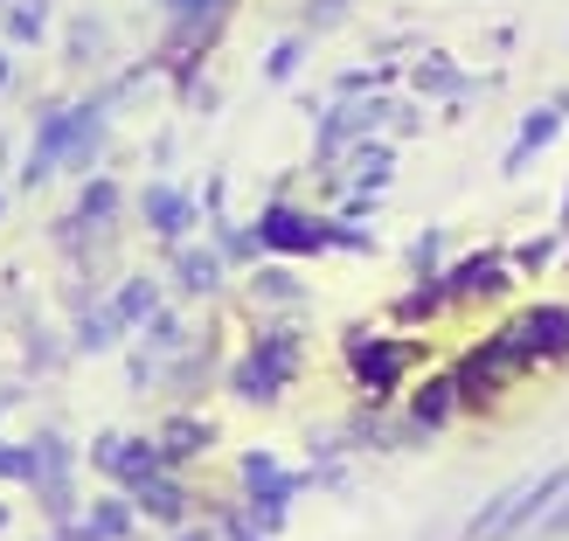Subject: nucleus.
<instances>
[{
    "mask_svg": "<svg viewBox=\"0 0 569 541\" xmlns=\"http://www.w3.org/2000/svg\"><path fill=\"white\" fill-rule=\"evenodd\" d=\"M451 417H459V382H451V375L417 382V395H410V423H417V431H445Z\"/></svg>",
    "mask_w": 569,
    "mask_h": 541,
    "instance_id": "nucleus-11",
    "label": "nucleus"
},
{
    "mask_svg": "<svg viewBox=\"0 0 569 541\" xmlns=\"http://www.w3.org/2000/svg\"><path fill=\"white\" fill-rule=\"evenodd\" d=\"M299 63H306V36H284V42H271V56H264V77H271V83H292Z\"/></svg>",
    "mask_w": 569,
    "mask_h": 541,
    "instance_id": "nucleus-21",
    "label": "nucleus"
},
{
    "mask_svg": "<svg viewBox=\"0 0 569 541\" xmlns=\"http://www.w3.org/2000/svg\"><path fill=\"white\" fill-rule=\"evenodd\" d=\"M132 514H153V521H167V528H174L181 514H188V493H181V479H167V472H153V479H139V487H132Z\"/></svg>",
    "mask_w": 569,
    "mask_h": 541,
    "instance_id": "nucleus-12",
    "label": "nucleus"
},
{
    "mask_svg": "<svg viewBox=\"0 0 569 541\" xmlns=\"http://www.w3.org/2000/svg\"><path fill=\"white\" fill-rule=\"evenodd\" d=\"M0 209H8V202H0Z\"/></svg>",
    "mask_w": 569,
    "mask_h": 541,
    "instance_id": "nucleus-36",
    "label": "nucleus"
},
{
    "mask_svg": "<svg viewBox=\"0 0 569 541\" xmlns=\"http://www.w3.org/2000/svg\"><path fill=\"white\" fill-rule=\"evenodd\" d=\"M438 284H445V299H451V305H466V299H507V284H515V271H507V258H493V250H479V258L451 264Z\"/></svg>",
    "mask_w": 569,
    "mask_h": 541,
    "instance_id": "nucleus-7",
    "label": "nucleus"
},
{
    "mask_svg": "<svg viewBox=\"0 0 569 541\" xmlns=\"http://www.w3.org/2000/svg\"><path fill=\"white\" fill-rule=\"evenodd\" d=\"M111 312H119L126 327H147L153 312H160V284L153 278H126L119 292H111Z\"/></svg>",
    "mask_w": 569,
    "mask_h": 541,
    "instance_id": "nucleus-16",
    "label": "nucleus"
},
{
    "mask_svg": "<svg viewBox=\"0 0 569 541\" xmlns=\"http://www.w3.org/2000/svg\"><path fill=\"white\" fill-rule=\"evenodd\" d=\"M0 8H8V0H0Z\"/></svg>",
    "mask_w": 569,
    "mask_h": 541,
    "instance_id": "nucleus-35",
    "label": "nucleus"
},
{
    "mask_svg": "<svg viewBox=\"0 0 569 541\" xmlns=\"http://www.w3.org/2000/svg\"><path fill=\"white\" fill-rule=\"evenodd\" d=\"M0 528H8V507H0Z\"/></svg>",
    "mask_w": 569,
    "mask_h": 541,
    "instance_id": "nucleus-33",
    "label": "nucleus"
},
{
    "mask_svg": "<svg viewBox=\"0 0 569 541\" xmlns=\"http://www.w3.org/2000/svg\"><path fill=\"white\" fill-rule=\"evenodd\" d=\"M250 230H258V243L271 250V258H320V250H333V222L327 216H306L292 202H271Z\"/></svg>",
    "mask_w": 569,
    "mask_h": 541,
    "instance_id": "nucleus-1",
    "label": "nucleus"
},
{
    "mask_svg": "<svg viewBox=\"0 0 569 541\" xmlns=\"http://www.w3.org/2000/svg\"><path fill=\"white\" fill-rule=\"evenodd\" d=\"M222 534H230V541H258V534H250V521H230Z\"/></svg>",
    "mask_w": 569,
    "mask_h": 541,
    "instance_id": "nucleus-30",
    "label": "nucleus"
},
{
    "mask_svg": "<svg viewBox=\"0 0 569 541\" xmlns=\"http://www.w3.org/2000/svg\"><path fill=\"white\" fill-rule=\"evenodd\" d=\"M42 36H49V14H42V8H14V0H8V49L42 42Z\"/></svg>",
    "mask_w": 569,
    "mask_h": 541,
    "instance_id": "nucleus-22",
    "label": "nucleus"
},
{
    "mask_svg": "<svg viewBox=\"0 0 569 541\" xmlns=\"http://www.w3.org/2000/svg\"><path fill=\"white\" fill-rule=\"evenodd\" d=\"M153 444H160V459H167V465H188V459H202V444H216V431H209L202 417H174Z\"/></svg>",
    "mask_w": 569,
    "mask_h": 541,
    "instance_id": "nucleus-13",
    "label": "nucleus"
},
{
    "mask_svg": "<svg viewBox=\"0 0 569 541\" xmlns=\"http://www.w3.org/2000/svg\"><path fill=\"white\" fill-rule=\"evenodd\" d=\"M216 250H222V264H250L258 258V230H237V222H222V237H216Z\"/></svg>",
    "mask_w": 569,
    "mask_h": 541,
    "instance_id": "nucleus-23",
    "label": "nucleus"
},
{
    "mask_svg": "<svg viewBox=\"0 0 569 541\" xmlns=\"http://www.w3.org/2000/svg\"><path fill=\"white\" fill-rule=\"evenodd\" d=\"M451 299H445V284L438 278H417V292H403L396 299V320H438Z\"/></svg>",
    "mask_w": 569,
    "mask_h": 541,
    "instance_id": "nucleus-20",
    "label": "nucleus"
},
{
    "mask_svg": "<svg viewBox=\"0 0 569 541\" xmlns=\"http://www.w3.org/2000/svg\"><path fill=\"white\" fill-rule=\"evenodd\" d=\"M348 8H355V0H306V36H312V28H340Z\"/></svg>",
    "mask_w": 569,
    "mask_h": 541,
    "instance_id": "nucleus-24",
    "label": "nucleus"
},
{
    "mask_svg": "<svg viewBox=\"0 0 569 541\" xmlns=\"http://www.w3.org/2000/svg\"><path fill=\"white\" fill-rule=\"evenodd\" d=\"M167 8H174V0H160V14H167Z\"/></svg>",
    "mask_w": 569,
    "mask_h": 541,
    "instance_id": "nucleus-34",
    "label": "nucleus"
},
{
    "mask_svg": "<svg viewBox=\"0 0 569 541\" xmlns=\"http://www.w3.org/2000/svg\"><path fill=\"white\" fill-rule=\"evenodd\" d=\"M91 465L111 472L119 487H139V479L167 472V459H160V444H153V438H98V444H91Z\"/></svg>",
    "mask_w": 569,
    "mask_h": 541,
    "instance_id": "nucleus-6",
    "label": "nucleus"
},
{
    "mask_svg": "<svg viewBox=\"0 0 569 541\" xmlns=\"http://www.w3.org/2000/svg\"><path fill=\"white\" fill-rule=\"evenodd\" d=\"M139 216H147V230H153L160 243H188V230L202 222L194 194L174 188V181H147V188H139Z\"/></svg>",
    "mask_w": 569,
    "mask_h": 541,
    "instance_id": "nucleus-3",
    "label": "nucleus"
},
{
    "mask_svg": "<svg viewBox=\"0 0 569 541\" xmlns=\"http://www.w3.org/2000/svg\"><path fill=\"white\" fill-rule=\"evenodd\" d=\"M278 479H284V472H278L271 451H250V459H243V487H250V493H258V487H278Z\"/></svg>",
    "mask_w": 569,
    "mask_h": 541,
    "instance_id": "nucleus-25",
    "label": "nucleus"
},
{
    "mask_svg": "<svg viewBox=\"0 0 569 541\" xmlns=\"http://www.w3.org/2000/svg\"><path fill=\"white\" fill-rule=\"evenodd\" d=\"M250 299H264V305H299L306 284L284 271V264H258V271H250Z\"/></svg>",
    "mask_w": 569,
    "mask_h": 541,
    "instance_id": "nucleus-18",
    "label": "nucleus"
},
{
    "mask_svg": "<svg viewBox=\"0 0 569 541\" xmlns=\"http://www.w3.org/2000/svg\"><path fill=\"white\" fill-rule=\"evenodd\" d=\"M507 333H515V348H521L535 368H542V361H562V354H569V305H528Z\"/></svg>",
    "mask_w": 569,
    "mask_h": 541,
    "instance_id": "nucleus-5",
    "label": "nucleus"
},
{
    "mask_svg": "<svg viewBox=\"0 0 569 541\" xmlns=\"http://www.w3.org/2000/svg\"><path fill=\"white\" fill-rule=\"evenodd\" d=\"M438 258H445V230H423V237L410 243V264H417L423 278H431V271H438Z\"/></svg>",
    "mask_w": 569,
    "mask_h": 541,
    "instance_id": "nucleus-26",
    "label": "nucleus"
},
{
    "mask_svg": "<svg viewBox=\"0 0 569 541\" xmlns=\"http://www.w3.org/2000/svg\"><path fill=\"white\" fill-rule=\"evenodd\" d=\"M410 340H396V333H348V368H355V382L376 395H396V382H403V368H410Z\"/></svg>",
    "mask_w": 569,
    "mask_h": 541,
    "instance_id": "nucleus-2",
    "label": "nucleus"
},
{
    "mask_svg": "<svg viewBox=\"0 0 569 541\" xmlns=\"http://www.w3.org/2000/svg\"><path fill=\"white\" fill-rule=\"evenodd\" d=\"M556 132H562V111H556V104H535L528 119H521V132H515V147H507V160H500V174H521V167L542 153Z\"/></svg>",
    "mask_w": 569,
    "mask_h": 541,
    "instance_id": "nucleus-10",
    "label": "nucleus"
},
{
    "mask_svg": "<svg viewBox=\"0 0 569 541\" xmlns=\"http://www.w3.org/2000/svg\"><path fill=\"white\" fill-rule=\"evenodd\" d=\"M119 209H126V194H119V181H104V174H83V188H77V230L83 237H104L111 222H119Z\"/></svg>",
    "mask_w": 569,
    "mask_h": 541,
    "instance_id": "nucleus-9",
    "label": "nucleus"
},
{
    "mask_svg": "<svg viewBox=\"0 0 569 541\" xmlns=\"http://www.w3.org/2000/svg\"><path fill=\"white\" fill-rule=\"evenodd\" d=\"M562 230H569V194H562Z\"/></svg>",
    "mask_w": 569,
    "mask_h": 541,
    "instance_id": "nucleus-32",
    "label": "nucleus"
},
{
    "mask_svg": "<svg viewBox=\"0 0 569 541\" xmlns=\"http://www.w3.org/2000/svg\"><path fill=\"white\" fill-rule=\"evenodd\" d=\"M104 49H111L104 14H70V63H77V70H98Z\"/></svg>",
    "mask_w": 569,
    "mask_h": 541,
    "instance_id": "nucleus-15",
    "label": "nucleus"
},
{
    "mask_svg": "<svg viewBox=\"0 0 569 541\" xmlns=\"http://www.w3.org/2000/svg\"><path fill=\"white\" fill-rule=\"evenodd\" d=\"M8 83H14V49L0 42V91H8Z\"/></svg>",
    "mask_w": 569,
    "mask_h": 541,
    "instance_id": "nucleus-29",
    "label": "nucleus"
},
{
    "mask_svg": "<svg viewBox=\"0 0 569 541\" xmlns=\"http://www.w3.org/2000/svg\"><path fill=\"white\" fill-rule=\"evenodd\" d=\"M174 284L188 299H216L222 292V250L216 243H174Z\"/></svg>",
    "mask_w": 569,
    "mask_h": 541,
    "instance_id": "nucleus-8",
    "label": "nucleus"
},
{
    "mask_svg": "<svg viewBox=\"0 0 569 541\" xmlns=\"http://www.w3.org/2000/svg\"><path fill=\"white\" fill-rule=\"evenodd\" d=\"M389 167H396L389 147H355V153H348V181L376 194V188H389Z\"/></svg>",
    "mask_w": 569,
    "mask_h": 541,
    "instance_id": "nucleus-19",
    "label": "nucleus"
},
{
    "mask_svg": "<svg viewBox=\"0 0 569 541\" xmlns=\"http://www.w3.org/2000/svg\"><path fill=\"white\" fill-rule=\"evenodd\" d=\"M70 126H77L70 104H49L42 119H36V139H28V160H21V188H42L56 167H63V153H70Z\"/></svg>",
    "mask_w": 569,
    "mask_h": 541,
    "instance_id": "nucleus-4",
    "label": "nucleus"
},
{
    "mask_svg": "<svg viewBox=\"0 0 569 541\" xmlns=\"http://www.w3.org/2000/svg\"><path fill=\"white\" fill-rule=\"evenodd\" d=\"M556 250H562V237H535V243H521V271H542V264H556Z\"/></svg>",
    "mask_w": 569,
    "mask_h": 541,
    "instance_id": "nucleus-27",
    "label": "nucleus"
},
{
    "mask_svg": "<svg viewBox=\"0 0 569 541\" xmlns=\"http://www.w3.org/2000/svg\"><path fill=\"white\" fill-rule=\"evenodd\" d=\"M119 333H126L119 312H111V305H91V312L77 320V340H70V348H77V354H111V348H119Z\"/></svg>",
    "mask_w": 569,
    "mask_h": 541,
    "instance_id": "nucleus-14",
    "label": "nucleus"
},
{
    "mask_svg": "<svg viewBox=\"0 0 569 541\" xmlns=\"http://www.w3.org/2000/svg\"><path fill=\"white\" fill-rule=\"evenodd\" d=\"M174 541H216V534H174Z\"/></svg>",
    "mask_w": 569,
    "mask_h": 541,
    "instance_id": "nucleus-31",
    "label": "nucleus"
},
{
    "mask_svg": "<svg viewBox=\"0 0 569 541\" xmlns=\"http://www.w3.org/2000/svg\"><path fill=\"white\" fill-rule=\"evenodd\" d=\"M542 528H549V534H569V487H562V507H556V514H542Z\"/></svg>",
    "mask_w": 569,
    "mask_h": 541,
    "instance_id": "nucleus-28",
    "label": "nucleus"
},
{
    "mask_svg": "<svg viewBox=\"0 0 569 541\" xmlns=\"http://www.w3.org/2000/svg\"><path fill=\"white\" fill-rule=\"evenodd\" d=\"M410 83H417L423 98H459L466 91V70L451 63V56H423V63L410 70Z\"/></svg>",
    "mask_w": 569,
    "mask_h": 541,
    "instance_id": "nucleus-17",
    "label": "nucleus"
}]
</instances>
